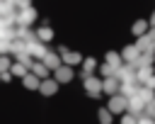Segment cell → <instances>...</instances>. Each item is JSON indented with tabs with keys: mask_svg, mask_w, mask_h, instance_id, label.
Segmentation results:
<instances>
[{
	"mask_svg": "<svg viewBox=\"0 0 155 124\" xmlns=\"http://www.w3.org/2000/svg\"><path fill=\"white\" fill-rule=\"evenodd\" d=\"M39 83H41V80H39L34 73H27V75L22 78V85H24L27 90H39Z\"/></svg>",
	"mask_w": 155,
	"mask_h": 124,
	"instance_id": "19",
	"label": "cell"
},
{
	"mask_svg": "<svg viewBox=\"0 0 155 124\" xmlns=\"http://www.w3.org/2000/svg\"><path fill=\"white\" fill-rule=\"evenodd\" d=\"M85 92L90 97H99L102 95V78L97 75H85Z\"/></svg>",
	"mask_w": 155,
	"mask_h": 124,
	"instance_id": "3",
	"label": "cell"
},
{
	"mask_svg": "<svg viewBox=\"0 0 155 124\" xmlns=\"http://www.w3.org/2000/svg\"><path fill=\"white\" fill-rule=\"evenodd\" d=\"M148 22H150V27H155V12H153V17H150Z\"/></svg>",
	"mask_w": 155,
	"mask_h": 124,
	"instance_id": "32",
	"label": "cell"
},
{
	"mask_svg": "<svg viewBox=\"0 0 155 124\" xmlns=\"http://www.w3.org/2000/svg\"><path fill=\"white\" fill-rule=\"evenodd\" d=\"M97 119H99V124H111V112L107 107H99L97 109Z\"/></svg>",
	"mask_w": 155,
	"mask_h": 124,
	"instance_id": "22",
	"label": "cell"
},
{
	"mask_svg": "<svg viewBox=\"0 0 155 124\" xmlns=\"http://www.w3.org/2000/svg\"><path fill=\"white\" fill-rule=\"evenodd\" d=\"M138 97H140L145 105H150L153 97H155V90H150V88H145V85H138Z\"/></svg>",
	"mask_w": 155,
	"mask_h": 124,
	"instance_id": "20",
	"label": "cell"
},
{
	"mask_svg": "<svg viewBox=\"0 0 155 124\" xmlns=\"http://www.w3.org/2000/svg\"><path fill=\"white\" fill-rule=\"evenodd\" d=\"M94 71H97V61H94L92 56L82 58V73H85V75H92Z\"/></svg>",
	"mask_w": 155,
	"mask_h": 124,
	"instance_id": "21",
	"label": "cell"
},
{
	"mask_svg": "<svg viewBox=\"0 0 155 124\" xmlns=\"http://www.w3.org/2000/svg\"><path fill=\"white\" fill-rule=\"evenodd\" d=\"M29 73H34L39 80H44V78H48V68L41 63V61H31V66H29Z\"/></svg>",
	"mask_w": 155,
	"mask_h": 124,
	"instance_id": "13",
	"label": "cell"
},
{
	"mask_svg": "<svg viewBox=\"0 0 155 124\" xmlns=\"http://www.w3.org/2000/svg\"><path fill=\"white\" fill-rule=\"evenodd\" d=\"M15 61H17V63H24V66H27V68H29V66H31V61H34V58H31V56H29V53H27V51H19V53H15Z\"/></svg>",
	"mask_w": 155,
	"mask_h": 124,
	"instance_id": "24",
	"label": "cell"
},
{
	"mask_svg": "<svg viewBox=\"0 0 155 124\" xmlns=\"http://www.w3.org/2000/svg\"><path fill=\"white\" fill-rule=\"evenodd\" d=\"M148 29H150V22H148V19H143V17H140V19H136V22H133V27H131L133 36H143Z\"/></svg>",
	"mask_w": 155,
	"mask_h": 124,
	"instance_id": "14",
	"label": "cell"
},
{
	"mask_svg": "<svg viewBox=\"0 0 155 124\" xmlns=\"http://www.w3.org/2000/svg\"><path fill=\"white\" fill-rule=\"evenodd\" d=\"M126 105H128V100H126L124 95H119V92H116V95H111V97H109L107 109H109L111 114H124V112H126Z\"/></svg>",
	"mask_w": 155,
	"mask_h": 124,
	"instance_id": "2",
	"label": "cell"
},
{
	"mask_svg": "<svg viewBox=\"0 0 155 124\" xmlns=\"http://www.w3.org/2000/svg\"><path fill=\"white\" fill-rule=\"evenodd\" d=\"M150 107H153V109H155V97H153V102H150Z\"/></svg>",
	"mask_w": 155,
	"mask_h": 124,
	"instance_id": "33",
	"label": "cell"
},
{
	"mask_svg": "<svg viewBox=\"0 0 155 124\" xmlns=\"http://www.w3.org/2000/svg\"><path fill=\"white\" fill-rule=\"evenodd\" d=\"M29 73V68L24 66V63H17V61H12V66H10V75L12 78H24Z\"/></svg>",
	"mask_w": 155,
	"mask_h": 124,
	"instance_id": "17",
	"label": "cell"
},
{
	"mask_svg": "<svg viewBox=\"0 0 155 124\" xmlns=\"http://www.w3.org/2000/svg\"><path fill=\"white\" fill-rule=\"evenodd\" d=\"M58 56H61L63 66H78V63H82V56L78 51H68L65 46H58Z\"/></svg>",
	"mask_w": 155,
	"mask_h": 124,
	"instance_id": "4",
	"label": "cell"
},
{
	"mask_svg": "<svg viewBox=\"0 0 155 124\" xmlns=\"http://www.w3.org/2000/svg\"><path fill=\"white\" fill-rule=\"evenodd\" d=\"M104 63H109V66H114V68L124 66V61H121V53H116V51H107V53H104Z\"/></svg>",
	"mask_w": 155,
	"mask_h": 124,
	"instance_id": "18",
	"label": "cell"
},
{
	"mask_svg": "<svg viewBox=\"0 0 155 124\" xmlns=\"http://www.w3.org/2000/svg\"><path fill=\"white\" fill-rule=\"evenodd\" d=\"M119 124H138V117H133V114L124 112V114H121V122H119Z\"/></svg>",
	"mask_w": 155,
	"mask_h": 124,
	"instance_id": "26",
	"label": "cell"
},
{
	"mask_svg": "<svg viewBox=\"0 0 155 124\" xmlns=\"http://www.w3.org/2000/svg\"><path fill=\"white\" fill-rule=\"evenodd\" d=\"M153 75V66H140V68H136V83L138 85H145V80Z\"/></svg>",
	"mask_w": 155,
	"mask_h": 124,
	"instance_id": "15",
	"label": "cell"
},
{
	"mask_svg": "<svg viewBox=\"0 0 155 124\" xmlns=\"http://www.w3.org/2000/svg\"><path fill=\"white\" fill-rule=\"evenodd\" d=\"M119 95H124L126 100L133 97V95H138V83H121L119 85Z\"/></svg>",
	"mask_w": 155,
	"mask_h": 124,
	"instance_id": "16",
	"label": "cell"
},
{
	"mask_svg": "<svg viewBox=\"0 0 155 124\" xmlns=\"http://www.w3.org/2000/svg\"><path fill=\"white\" fill-rule=\"evenodd\" d=\"M41 63H44L48 71H56L58 66H63V61H61V56H58L56 51H46V56L41 58Z\"/></svg>",
	"mask_w": 155,
	"mask_h": 124,
	"instance_id": "9",
	"label": "cell"
},
{
	"mask_svg": "<svg viewBox=\"0 0 155 124\" xmlns=\"http://www.w3.org/2000/svg\"><path fill=\"white\" fill-rule=\"evenodd\" d=\"M97 71H99V78H111V75L116 73V68H114V66H109V63H104V66H97Z\"/></svg>",
	"mask_w": 155,
	"mask_h": 124,
	"instance_id": "23",
	"label": "cell"
},
{
	"mask_svg": "<svg viewBox=\"0 0 155 124\" xmlns=\"http://www.w3.org/2000/svg\"><path fill=\"white\" fill-rule=\"evenodd\" d=\"M58 88H61V85H58L53 78H44V80L39 83V92H41V95H46V97H48V95H56V92H58Z\"/></svg>",
	"mask_w": 155,
	"mask_h": 124,
	"instance_id": "8",
	"label": "cell"
},
{
	"mask_svg": "<svg viewBox=\"0 0 155 124\" xmlns=\"http://www.w3.org/2000/svg\"><path fill=\"white\" fill-rule=\"evenodd\" d=\"M5 53H10V41L0 39V56H5Z\"/></svg>",
	"mask_w": 155,
	"mask_h": 124,
	"instance_id": "28",
	"label": "cell"
},
{
	"mask_svg": "<svg viewBox=\"0 0 155 124\" xmlns=\"http://www.w3.org/2000/svg\"><path fill=\"white\" fill-rule=\"evenodd\" d=\"M12 80V75H10V71L7 73H0V83H10Z\"/></svg>",
	"mask_w": 155,
	"mask_h": 124,
	"instance_id": "30",
	"label": "cell"
},
{
	"mask_svg": "<svg viewBox=\"0 0 155 124\" xmlns=\"http://www.w3.org/2000/svg\"><path fill=\"white\" fill-rule=\"evenodd\" d=\"M73 78H75V73H73L70 66H58V68L53 71V80H56L58 85H65V83H70Z\"/></svg>",
	"mask_w": 155,
	"mask_h": 124,
	"instance_id": "6",
	"label": "cell"
},
{
	"mask_svg": "<svg viewBox=\"0 0 155 124\" xmlns=\"http://www.w3.org/2000/svg\"><path fill=\"white\" fill-rule=\"evenodd\" d=\"M119 85H121V83H119L114 75H111V78H102V92H107L109 97L119 92Z\"/></svg>",
	"mask_w": 155,
	"mask_h": 124,
	"instance_id": "11",
	"label": "cell"
},
{
	"mask_svg": "<svg viewBox=\"0 0 155 124\" xmlns=\"http://www.w3.org/2000/svg\"><path fill=\"white\" fill-rule=\"evenodd\" d=\"M138 56H140V51H138L133 44L121 49V61H124V63H136V61H138Z\"/></svg>",
	"mask_w": 155,
	"mask_h": 124,
	"instance_id": "10",
	"label": "cell"
},
{
	"mask_svg": "<svg viewBox=\"0 0 155 124\" xmlns=\"http://www.w3.org/2000/svg\"><path fill=\"white\" fill-rule=\"evenodd\" d=\"M143 109H145V102H143L138 95L128 97V105H126V112H128V114H133V117H140V114H143Z\"/></svg>",
	"mask_w": 155,
	"mask_h": 124,
	"instance_id": "7",
	"label": "cell"
},
{
	"mask_svg": "<svg viewBox=\"0 0 155 124\" xmlns=\"http://www.w3.org/2000/svg\"><path fill=\"white\" fill-rule=\"evenodd\" d=\"M34 34H36V39H39L41 44H48V41L53 39V29H51L48 24H44V27H36V32H34Z\"/></svg>",
	"mask_w": 155,
	"mask_h": 124,
	"instance_id": "12",
	"label": "cell"
},
{
	"mask_svg": "<svg viewBox=\"0 0 155 124\" xmlns=\"http://www.w3.org/2000/svg\"><path fill=\"white\" fill-rule=\"evenodd\" d=\"M10 66H12V61H10V53L0 56V73H7V71H10Z\"/></svg>",
	"mask_w": 155,
	"mask_h": 124,
	"instance_id": "25",
	"label": "cell"
},
{
	"mask_svg": "<svg viewBox=\"0 0 155 124\" xmlns=\"http://www.w3.org/2000/svg\"><path fill=\"white\" fill-rule=\"evenodd\" d=\"M114 78H116L119 83H136V68H133L131 63H124V66L116 68Z\"/></svg>",
	"mask_w": 155,
	"mask_h": 124,
	"instance_id": "1",
	"label": "cell"
},
{
	"mask_svg": "<svg viewBox=\"0 0 155 124\" xmlns=\"http://www.w3.org/2000/svg\"><path fill=\"white\" fill-rule=\"evenodd\" d=\"M145 88H150V90H155V75H150V78L145 80Z\"/></svg>",
	"mask_w": 155,
	"mask_h": 124,
	"instance_id": "31",
	"label": "cell"
},
{
	"mask_svg": "<svg viewBox=\"0 0 155 124\" xmlns=\"http://www.w3.org/2000/svg\"><path fill=\"white\" fill-rule=\"evenodd\" d=\"M138 124H155V119H153V117H145V114H140V117H138Z\"/></svg>",
	"mask_w": 155,
	"mask_h": 124,
	"instance_id": "29",
	"label": "cell"
},
{
	"mask_svg": "<svg viewBox=\"0 0 155 124\" xmlns=\"http://www.w3.org/2000/svg\"><path fill=\"white\" fill-rule=\"evenodd\" d=\"M31 7V0H17L15 2V12H19V10H29Z\"/></svg>",
	"mask_w": 155,
	"mask_h": 124,
	"instance_id": "27",
	"label": "cell"
},
{
	"mask_svg": "<svg viewBox=\"0 0 155 124\" xmlns=\"http://www.w3.org/2000/svg\"><path fill=\"white\" fill-rule=\"evenodd\" d=\"M36 19H39V15H36L34 7H29V10H19V12H17V27H29V24H34Z\"/></svg>",
	"mask_w": 155,
	"mask_h": 124,
	"instance_id": "5",
	"label": "cell"
}]
</instances>
